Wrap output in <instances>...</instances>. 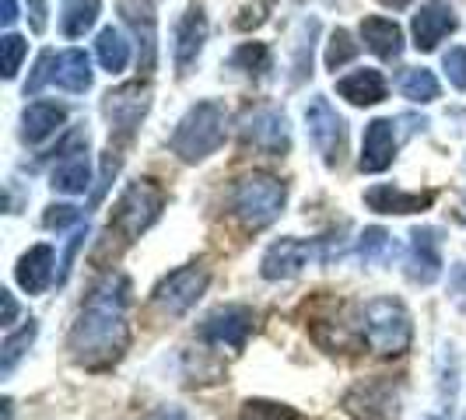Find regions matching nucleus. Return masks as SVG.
<instances>
[{
	"label": "nucleus",
	"instance_id": "obj_1",
	"mask_svg": "<svg viewBox=\"0 0 466 420\" xmlns=\"http://www.w3.org/2000/svg\"><path fill=\"white\" fill-rule=\"evenodd\" d=\"M130 280L123 274L106 277L88 302L81 305L77 319L67 333L70 361L85 372H109L123 361V354L130 350V323H127V308H130Z\"/></svg>",
	"mask_w": 466,
	"mask_h": 420
},
{
	"label": "nucleus",
	"instance_id": "obj_2",
	"mask_svg": "<svg viewBox=\"0 0 466 420\" xmlns=\"http://www.w3.org/2000/svg\"><path fill=\"white\" fill-rule=\"evenodd\" d=\"M288 186L270 172H246L228 189V210L246 232H263L284 214Z\"/></svg>",
	"mask_w": 466,
	"mask_h": 420
},
{
	"label": "nucleus",
	"instance_id": "obj_3",
	"mask_svg": "<svg viewBox=\"0 0 466 420\" xmlns=\"http://www.w3.org/2000/svg\"><path fill=\"white\" fill-rule=\"evenodd\" d=\"M225 126H228L225 105L214 102V98H204V102L189 105L183 119L176 123V130L168 137V147H172V155H179V162L197 165L210 158L225 144V134H228Z\"/></svg>",
	"mask_w": 466,
	"mask_h": 420
},
{
	"label": "nucleus",
	"instance_id": "obj_4",
	"mask_svg": "<svg viewBox=\"0 0 466 420\" xmlns=\"http://www.w3.org/2000/svg\"><path fill=\"white\" fill-rule=\"evenodd\" d=\"M361 329L369 350L379 357H403L414 344V319L407 305L390 295H379L361 305Z\"/></svg>",
	"mask_w": 466,
	"mask_h": 420
},
{
	"label": "nucleus",
	"instance_id": "obj_5",
	"mask_svg": "<svg viewBox=\"0 0 466 420\" xmlns=\"http://www.w3.org/2000/svg\"><path fill=\"white\" fill-rule=\"evenodd\" d=\"M162 210H165V189L155 179H134V183H127V189L119 193L106 235L109 238L116 235L123 245H134L140 235L162 217Z\"/></svg>",
	"mask_w": 466,
	"mask_h": 420
},
{
	"label": "nucleus",
	"instance_id": "obj_6",
	"mask_svg": "<svg viewBox=\"0 0 466 420\" xmlns=\"http://www.w3.org/2000/svg\"><path fill=\"white\" fill-rule=\"evenodd\" d=\"M147 113H151V85L147 81H130V85H119L102 95V116L109 119V140L116 147L134 144Z\"/></svg>",
	"mask_w": 466,
	"mask_h": 420
},
{
	"label": "nucleus",
	"instance_id": "obj_7",
	"mask_svg": "<svg viewBox=\"0 0 466 420\" xmlns=\"http://www.w3.org/2000/svg\"><path fill=\"white\" fill-rule=\"evenodd\" d=\"M305 130L312 147L323 155L327 168H340L348 158V119L340 116L333 105H329L327 95H312L309 105H305Z\"/></svg>",
	"mask_w": 466,
	"mask_h": 420
},
{
	"label": "nucleus",
	"instance_id": "obj_8",
	"mask_svg": "<svg viewBox=\"0 0 466 420\" xmlns=\"http://www.w3.org/2000/svg\"><path fill=\"white\" fill-rule=\"evenodd\" d=\"M210 284V270L204 263H187L172 274H165L155 291H151V302L162 315H187L193 305L204 298Z\"/></svg>",
	"mask_w": 466,
	"mask_h": 420
},
{
	"label": "nucleus",
	"instance_id": "obj_9",
	"mask_svg": "<svg viewBox=\"0 0 466 420\" xmlns=\"http://www.w3.org/2000/svg\"><path fill=\"white\" fill-rule=\"evenodd\" d=\"M253 329H257V312L249 305H218L197 326V336L210 347L246 350Z\"/></svg>",
	"mask_w": 466,
	"mask_h": 420
},
{
	"label": "nucleus",
	"instance_id": "obj_10",
	"mask_svg": "<svg viewBox=\"0 0 466 420\" xmlns=\"http://www.w3.org/2000/svg\"><path fill=\"white\" fill-rule=\"evenodd\" d=\"M238 140L246 151H257L267 158H284L291 151V123L280 109H257V113L242 116Z\"/></svg>",
	"mask_w": 466,
	"mask_h": 420
},
{
	"label": "nucleus",
	"instance_id": "obj_11",
	"mask_svg": "<svg viewBox=\"0 0 466 420\" xmlns=\"http://www.w3.org/2000/svg\"><path fill=\"white\" fill-rule=\"evenodd\" d=\"M344 414L354 420H397L400 417V385L390 378H365L350 385L340 399Z\"/></svg>",
	"mask_w": 466,
	"mask_h": 420
},
{
	"label": "nucleus",
	"instance_id": "obj_12",
	"mask_svg": "<svg viewBox=\"0 0 466 420\" xmlns=\"http://www.w3.org/2000/svg\"><path fill=\"white\" fill-rule=\"evenodd\" d=\"M403 274L418 287H431L445 274L442 256V228L435 225H418L407 242V259H403Z\"/></svg>",
	"mask_w": 466,
	"mask_h": 420
},
{
	"label": "nucleus",
	"instance_id": "obj_13",
	"mask_svg": "<svg viewBox=\"0 0 466 420\" xmlns=\"http://www.w3.org/2000/svg\"><path fill=\"white\" fill-rule=\"evenodd\" d=\"M309 263H323L316 238H309V242L305 238H278L274 245H267V253L259 259V277L291 280L299 277Z\"/></svg>",
	"mask_w": 466,
	"mask_h": 420
},
{
	"label": "nucleus",
	"instance_id": "obj_14",
	"mask_svg": "<svg viewBox=\"0 0 466 420\" xmlns=\"http://www.w3.org/2000/svg\"><path fill=\"white\" fill-rule=\"evenodd\" d=\"M119 15L137 43V67L140 74H155L158 67V15L151 0H119Z\"/></svg>",
	"mask_w": 466,
	"mask_h": 420
},
{
	"label": "nucleus",
	"instance_id": "obj_15",
	"mask_svg": "<svg viewBox=\"0 0 466 420\" xmlns=\"http://www.w3.org/2000/svg\"><path fill=\"white\" fill-rule=\"evenodd\" d=\"M204 43H208V15L200 4H189L183 18L176 22V35H172V64H176L179 77H187L189 70L197 67Z\"/></svg>",
	"mask_w": 466,
	"mask_h": 420
},
{
	"label": "nucleus",
	"instance_id": "obj_16",
	"mask_svg": "<svg viewBox=\"0 0 466 420\" xmlns=\"http://www.w3.org/2000/svg\"><path fill=\"white\" fill-rule=\"evenodd\" d=\"M460 28V18H456V7L449 0H424L410 22V32H414V46L420 53H431L439 49L445 35H452Z\"/></svg>",
	"mask_w": 466,
	"mask_h": 420
},
{
	"label": "nucleus",
	"instance_id": "obj_17",
	"mask_svg": "<svg viewBox=\"0 0 466 420\" xmlns=\"http://www.w3.org/2000/svg\"><path fill=\"white\" fill-rule=\"evenodd\" d=\"M397 158V126L393 119H372L365 126V137H361V155H358V168L365 175H379L386 172Z\"/></svg>",
	"mask_w": 466,
	"mask_h": 420
},
{
	"label": "nucleus",
	"instance_id": "obj_18",
	"mask_svg": "<svg viewBox=\"0 0 466 420\" xmlns=\"http://www.w3.org/2000/svg\"><path fill=\"white\" fill-rule=\"evenodd\" d=\"M435 204V193L424 189V193H410V189H400L393 183H375L365 189V207L375 214H393V217H407V214H424Z\"/></svg>",
	"mask_w": 466,
	"mask_h": 420
},
{
	"label": "nucleus",
	"instance_id": "obj_19",
	"mask_svg": "<svg viewBox=\"0 0 466 420\" xmlns=\"http://www.w3.org/2000/svg\"><path fill=\"white\" fill-rule=\"evenodd\" d=\"M15 280L25 295H43L49 284L56 280V249L49 242H39L32 249H25L15 266Z\"/></svg>",
	"mask_w": 466,
	"mask_h": 420
},
{
	"label": "nucleus",
	"instance_id": "obj_20",
	"mask_svg": "<svg viewBox=\"0 0 466 420\" xmlns=\"http://www.w3.org/2000/svg\"><path fill=\"white\" fill-rule=\"evenodd\" d=\"M358 32H361V43L369 46V53H375L379 60L393 64V60L403 56V28H400L393 18L369 15V18H361Z\"/></svg>",
	"mask_w": 466,
	"mask_h": 420
},
{
	"label": "nucleus",
	"instance_id": "obj_21",
	"mask_svg": "<svg viewBox=\"0 0 466 420\" xmlns=\"http://www.w3.org/2000/svg\"><path fill=\"white\" fill-rule=\"evenodd\" d=\"M49 186L53 193H64V196H85L92 189V162H88V147H77L64 155L53 175H49Z\"/></svg>",
	"mask_w": 466,
	"mask_h": 420
},
{
	"label": "nucleus",
	"instance_id": "obj_22",
	"mask_svg": "<svg viewBox=\"0 0 466 420\" xmlns=\"http://www.w3.org/2000/svg\"><path fill=\"white\" fill-rule=\"evenodd\" d=\"M386 77H382V70L375 67H358L344 74V77H337V95L340 98H348L350 105H358V109H365V105H379L382 98H386Z\"/></svg>",
	"mask_w": 466,
	"mask_h": 420
},
{
	"label": "nucleus",
	"instance_id": "obj_23",
	"mask_svg": "<svg viewBox=\"0 0 466 420\" xmlns=\"http://www.w3.org/2000/svg\"><path fill=\"white\" fill-rule=\"evenodd\" d=\"M92 81H95V70L85 49L74 46L56 53V67H53V85L56 88H64L67 95H85L92 88Z\"/></svg>",
	"mask_w": 466,
	"mask_h": 420
},
{
	"label": "nucleus",
	"instance_id": "obj_24",
	"mask_svg": "<svg viewBox=\"0 0 466 420\" xmlns=\"http://www.w3.org/2000/svg\"><path fill=\"white\" fill-rule=\"evenodd\" d=\"M67 123V109L56 102H28L22 109V140L25 144H43Z\"/></svg>",
	"mask_w": 466,
	"mask_h": 420
},
{
	"label": "nucleus",
	"instance_id": "obj_25",
	"mask_svg": "<svg viewBox=\"0 0 466 420\" xmlns=\"http://www.w3.org/2000/svg\"><path fill=\"white\" fill-rule=\"evenodd\" d=\"M98 15H102V0H64L60 4V32L67 39H81L85 32L95 28Z\"/></svg>",
	"mask_w": 466,
	"mask_h": 420
},
{
	"label": "nucleus",
	"instance_id": "obj_26",
	"mask_svg": "<svg viewBox=\"0 0 466 420\" xmlns=\"http://www.w3.org/2000/svg\"><path fill=\"white\" fill-rule=\"evenodd\" d=\"M228 67L238 70V74H246V77H253V81H263V77L274 70V53H270L267 43H242V46L232 53Z\"/></svg>",
	"mask_w": 466,
	"mask_h": 420
},
{
	"label": "nucleus",
	"instance_id": "obj_27",
	"mask_svg": "<svg viewBox=\"0 0 466 420\" xmlns=\"http://www.w3.org/2000/svg\"><path fill=\"white\" fill-rule=\"evenodd\" d=\"M35 336H39V323H35V319H28L22 329H15V333L4 336V344H0V375H4V378L15 375L18 361H22L25 354H28V347L35 344Z\"/></svg>",
	"mask_w": 466,
	"mask_h": 420
},
{
	"label": "nucleus",
	"instance_id": "obj_28",
	"mask_svg": "<svg viewBox=\"0 0 466 420\" xmlns=\"http://www.w3.org/2000/svg\"><path fill=\"white\" fill-rule=\"evenodd\" d=\"M95 56H98V64L102 70H109V74H119V70H127L130 64V43L123 39V32L119 28H102L98 32V39H95Z\"/></svg>",
	"mask_w": 466,
	"mask_h": 420
},
{
	"label": "nucleus",
	"instance_id": "obj_29",
	"mask_svg": "<svg viewBox=\"0 0 466 420\" xmlns=\"http://www.w3.org/2000/svg\"><path fill=\"white\" fill-rule=\"evenodd\" d=\"M400 95L407 102H414V105H428V102H435L442 95V85L428 67H410L400 77Z\"/></svg>",
	"mask_w": 466,
	"mask_h": 420
},
{
	"label": "nucleus",
	"instance_id": "obj_30",
	"mask_svg": "<svg viewBox=\"0 0 466 420\" xmlns=\"http://www.w3.org/2000/svg\"><path fill=\"white\" fill-rule=\"evenodd\" d=\"M390 253H397V245H393V235L386 232V228L372 225V228H365V232L358 235V256H361V263H369V266L386 263Z\"/></svg>",
	"mask_w": 466,
	"mask_h": 420
},
{
	"label": "nucleus",
	"instance_id": "obj_31",
	"mask_svg": "<svg viewBox=\"0 0 466 420\" xmlns=\"http://www.w3.org/2000/svg\"><path fill=\"white\" fill-rule=\"evenodd\" d=\"M238 420H309L302 410H295L291 403H278V399H246Z\"/></svg>",
	"mask_w": 466,
	"mask_h": 420
},
{
	"label": "nucleus",
	"instance_id": "obj_32",
	"mask_svg": "<svg viewBox=\"0 0 466 420\" xmlns=\"http://www.w3.org/2000/svg\"><path fill=\"white\" fill-rule=\"evenodd\" d=\"M316 32H319L316 18L302 22V32L295 39V81H305L312 74V43H316Z\"/></svg>",
	"mask_w": 466,
	"mask_h": 420
},
{
	"label": "nucleus",
	"instance_id": "obj_33",
	"mask_svg": "<svg viewBox=\"0 0 466 420\" xmlns=\"http://www.w3.org/2000/svg\"><path fill=\"white\" fill-rule=\"evenodd\" d=\"M354 56H358V43L350 39V32L348 28H333V35L327 43V70L337 74L340 67H348Z\"/></svg>",
	"mask_w": 466,
	"mask_h": 420
},
{
	"label": "nucleus",
	"instance_id": "obj_34",
	"mask_svg": "<svg viewBox=\"0 0 466 420\" xmlns=\"http://www.w3.org/2000/svg\"><path fill=\"white\" fill-rule=\"evenodd\" d=\"M0 49H4V81H15V77H18V70H22L25 53H28V43H25L22 35L7 32V35L0 39Z\"/></svg>",
	"mask_w": 466,
	"mask_h": 420
},
{
	"label": "nucleus",
	"instance_id": "obj_35",
	"mask_svg": "<svg viewBox=\"0 0 466 420\" xmlns=\"http://www.w3.org/2000/svg\"><path fill=\"white\" fill-rule=\"evenodd\" d=\"M81 225V210L74 204H49L43 214V228L49 232H64V228H77Z\"/></svg>",
	"mask_w": 466,
	"mask_h": 420
},
{
	"label": "nucleus",
	"instance_id": "obj_36",
	"mask_svg": "<svg viewBox=\"0 0 466 420\" xmlns=\"http://www.w3.org/2000/svg\"><path fill=\"white\" fill-rule=\"evenodd\" d=\"M53 67H56V53H53V49L39 53L35 67H32L28 81H25V98H28V95H39V92H43V85H46V81H53Z\"/></svg>",
	"mask_w": 466,
	"mask_h": 420
},
{
	"label": "nucleus",
	"instance_id": "obj_37",
	"mask_svg": "<svg viewBox=\"0 0 466 420\" xmlns=\"http://www.w3.org/2000/svg\"><path fill=\"white\" fill-rule=\"evenodd\" d=\"M442 70L456 92H466V46H452L442 56Z\"/></svg>",
	"mask_w": 466,
	"mask_h": 420
},
{
	"label": "nucleus",
	"instance_id": "obj_38",
	"mask_svg": "<svg viewBox=\"0 0 466 420\" xmlns=\"http://www.w3.org/2000/svg\"><path fill=\"white\" fill-rule=\"evenodd\" d=\"M85 238H88V221H85V225H77V228H74V235H70L67 253H64V259H60V274H56V284H67L70 270H74V259H77V253L85 249Z\"/></svg>",
	"mask_w": 466,
	"mask_h": 420
},
{
	"label": "nucleus",
	"instance_id": "obj_39",
	"mask_svg": "<svg viewBox=\"0 0 466 420\" xmlns=\"http://www.w3.org/2000/svg\"><path fill=\"white\" fill-rule=\"evenodd\" d=\"M116 172H119V155L116 151H106V158H102V175H98V189L92 193V207L109 193V183L116 179Z\"/></svg>",
	"mask_w": 466,
	"mask_h": 420
},
{
	"label": "nucleus",
	"instance_id": "obj_40",
	"mask_svg": "<svg viewBox=\"0 0 466 420\" xmlns=\"http://www.w3.org/2000/svg\"><path fill=\"white\" fill-rule=\"evenodd\" d=\"M449 298L460 312H466V263H460L452 270V277H449Z\"/></svg>",
	"mask_w": 466,
	"mask_h": 420
},
{
	"label": "nucleus",
	"instance_id": "obj_41",
	"mask_svg": "<svg viewBox=\"0 0 466 420\" xmlns=\"http://www.w3.org/2000/svg\"><path fill=\"white\" fill-rule=\"evenodd\" d=\"M28 18H32V32H46V0H28Z\"/></svg>",
	"mask_w": 466,
	"mask_h": 420
},
{
	"label": "nucleus",
	"instance_id": "obj_42",
	"mask_svg": "<svg viewBox=\"0 0 466 420\" xmlns=\"http://www.w3.org/2000/svg\"><path fill=\"white\" fill-rule=\"evenodd\" d=\"M0 302H4V326H15V319H18V302H15V295L11 291H0Z\"/></svg>",
	"mask_w": 466,
	"mask_h": 420
},
{
	"label": "nucleus",
	"instance_id": "obj_43",
	"mask_svg": "<svg viewBox=\"0 0 466 420\" xmlns=\"http://www.w3.org/2000/svg\"><path fill=\"white\" fill-rule=\"evenodd\" d=\"M144 420H189V414L179 410V406H158L155 414H147Z\"/></svg>",
	"mask_w": 466,
	"mask_h": 420
},
{
	"label": "nucleus",
	"instance_id": "obj_44",
	"mask_svg": "<svg viewBox=\"0 0 466 420\" xmlns=\"http://www.w3.org/2000/svg\"><path fill=\"white\" fill-rule=\"evenodd\" d=\"M15 22H18V4L15 0H0V25L11 28Z\"/></svg>",
	"mask_w": 466,
	"mask_h": 420
},
{
	"label": "nucleus",
	"instance_id": "obj_45",
	"mask_svg": "<svg viewBox=\"0 0 466 420\" xmlns=\"http://www.w3.org/2000/svg\"><path fill=\"white\" fill-rule=\"evenodd\" d=\"M379 4H386V7H393V11H403V7H410L414 0H379Z\"/></svg>",
	"mask_w": 466,
	"mask_h": 420
},
{
	"label": "nucleus",
	"instance_id": "obj_46",
	"mask_svg": "<svg viewBox=\"0 0 466 420\" xmlns=\"http://www.w3.org/2000/svg\"><path fill=\"white\" fill-rule=\"evenodd\" d=\"M424 420H452V410H442V414H431V417H424Z\"/></svg>",
	"mask_w": 466,
	"mask_h": 420
}]
</instances>
